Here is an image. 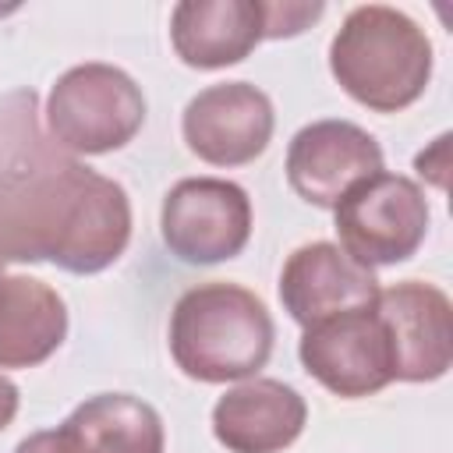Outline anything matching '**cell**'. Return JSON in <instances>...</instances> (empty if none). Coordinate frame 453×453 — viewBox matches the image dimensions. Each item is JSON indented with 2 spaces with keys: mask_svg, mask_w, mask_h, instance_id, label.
Instances as JSON below:
<instances>
[{
  "mask_svg": "<svg viewBox=\"0 0 453 453\" xmlns=\"http://www.w3.org/2000/svg\"><path fill=\"white\" fill-rule=\"evenodd\" d=\"M265 11V39H290V35H301L311 21L322 18V4H262Z\"/></svg>",
  "mask_w": 453,
  "mask_h": 453,
  "instance_id": "16",
  "label": "cell"
},
{
  "mask_svg": "<svg viewBox=\"0 0 453 453\" xmlns=\"http://www.w3.org/2000/svg\"><path fill=\"white\" fill-rule=\"evenodd\" d=\"M14 453H81V446L74 442V435L64 425H57V428H42V432L25 435L14 446Z\"/></svg>",
  "mask_w": 453,
  "mask_h": 453,
  "instance_id": "17",
  "label": "cell"
},
{
  "mask_svg": "<svg viewBox=\"0 0 453 453\" xmlns=\"http://www.w3.org/2000/svg\"><path fill=\"white\" fill-rule=\"evenodd\" d=\"M18 403H21V393H18V386L0 372V432L14 421V414H18Z\"/></svg>",
  "mask_w": 453,
  "mask_h": 453,
  "instance_id": "19",
  "label": "cell"
},
{
  "mask_svg": "<svg viewBox=\"0 0 453 453\" xmlns=\"http://www.w3.org/2000/svg\"><path fill=\"white\" fill-rule=\"evenodd\" d=\"M379 290L382 287L375 280V269L354 262L333 241L301 244L280 269L283 311L301 329L350 308H372L379 301Z\"/></svg>",
  "mask_w": 453,
  "mask_h": 453,
  "instance_id": "11",
  "label": "cell"
},
{
  "mask_svg": "<svg viewBox=\"0 0 453 453\" xmlns=\"http://www.w3.org/2000/svg\"><path fill=\"white\" fill-rule=\"evenodd\" d=\"M297 357L304 372L343 400H361L393 382V347L382 315L350 308L301 333Z\"/></svg>",
  "mask_w": 453,
  "mask_h": 453,
  "instance_id": "7",
  "label": "cell"
},
{
  "mask_svg": "<svg viewBox=\"0 0 453 453\" xmlns=\"http://www.w3.org/2000/svg\"><path fill=\"white\" fill-rule=\"evenodd\" d=\"M131 241L127 191L78 159H21L0 170V265L50 262L92 276Z\"/></svg>",
  "mask_w": 453,
  "mask_h": 453,
  "instance_id": "1",
  "label": "cell"
},
{
  "mask_svg": "<svg viewBox=\"0 0 453 453\" xmlns=\"http://www.w3.org/2000/svg\"><path fill=\"white\" fill-rule=\"evenodd\" d=\"M67 336L64 297L35 276L0 273V368H35Z\"/></svg>",
  "mask_w": 453,
  "mask_h": 453,
  "instance_id": "14",
  "label": "cell"
},
{
  "mask_svg": "<svg viewBox=\"0 0 453 453\" xmlns=\"http://www.w3.org/2000/svg\"><path fill=\"white\" fill-rule=\"evenodd\" d=\"M375 173H382V145L354 120H311L287 145V184L315 209H336Z\"/></svg>",
  "mask_w": 453,
  "mask_h": 453,
  "instance_id": "9",
  "label": "cell"
},
{
  "mask_svg": "<svg viewBox=\"0 0 453 453\" xmlns=\"http://www.w3.org/2000/svg\"><path fill=\"white\" fill-rule=\"evenodd\" d=\"M340 248L368 265H396L418 255L428 237V198L403 173H375L350 188L333 209Z\"/></svg>",
  "mask_w": 453,
  "mask_h": 453,
  "instance_id": "5",
  "label": "cell"
},
{
  "mask_svg": "<svg viewBox=\"0 0 453 453\" xmlns=\"http://www.w3.org/2000/svg\"><path fill=\"white\" fill-rule=\"evenodd\" d=\"M276 113L251 81H219L191 96L180 117L184 145L209 166L255 163L273 142Z\"/></svg>",
  "mask_w": 453,
  "mask_h": 453,
  "instance_id": "8",
  "label": "cell"
},
{
  "mask_svg": "<svg viewBox=\"0 0 453 453\" xmlns=\"http://www.w3.org/2000/svg\"><path fill=\"white\" fill-rule=\"evenodd\" d=\"M308 421L304 396L280 379H244L212 407V435L226 453H283Z\"/></svg>",
  "mask_w": 453,
  "mask_h": 453,
  "instance_id": "12",
  "label": "cell"
},
{
  "mask_svg": "<svg viewBox=\"0 0 453 453\" xmlns=\"http://www.w3.org/2000/svg\"><path fill=\"white\" fill-rule=\"evenodd\" d=\"M446 152H449V134H439L435 138V145L428 149V152H421L418 159H414V166H418V173L425 170V166H432L425 177L435 184V188H446V170H449V163H446Z\"/></svg>",
  "mask_w": 453,
  "mask_h": 453,
  "instance_id": "18",
  "label": "cell"
},
{
  "mask_svg": "<svg viewBox=\"0 0 453 453\" xmlns=\"http://www.w3.org/2000/svg\"><path fill=\"white\" fill-rule=\"evenodd\" d=\"M64 428L81 453H163L166 432L152 403L131 393H99L78 403Z\"/></svg>",
  "mask_w": 453,
  "mask_h": 453,
  "instance_id": "15",
  "label": "cell"
},
{
  "mask_svg": "<svg viewBox=\"0 0 453 453\" xmlns=\"http://www.w3.org/2000/svg\"><path fill=\"white\" fill-rule=\"evenodd\" d=\"M145 124L138 81L103 60L64 71L46 96V127L57 149L74 156H106L124 149Z\"/></svg>",
  "mask_w": 453,
  "mask_h": 453,
  "instance_id": "4",
  "label": "cell"
},
{
  "mask_svg": "<svg viewBox=\"0 0 453 453\" xmlns=\"http://www.w3.org/2000/svg\"><path fill=\"white\" fill-rule=\"evenodd\" d=\"M276 326L265 301L226 280L184 290L170 311L173 365L195 382L255 379L273 354Z\"/></svg>",
  "mask_w": 453,
  "mask_h": 453,
  "instance_id": "2",
  "label": "cell"
},
{
  "mask_svg": "<svg viewBox=\"0 0 453 453\" xmlns=\"http://www.w3.org/2000/svg\"><path fill=\"white\" fill-rule=\"evenodd\" d=\"M375 311L393 347V382H435L453 361V304L446 290L403 280L379 290Z\"/></svg>",
  "mask_w": 453,
  "mask_h": 453,
  "instance_id": "10",
  "label": "cell"
},
{
  "mask_svg": "<svg viewBox=\"0 0 453 453\" xmlns=\"http://www.w3.org/2000/svg\"><path fill=\"white\" fill-rule=\"evenodd\" d=\"M265 39L262 0H184L170 11V42L180 64L219 71L241 64Z\"/></svg>",
  "mask_w": 453,
  "mask_h": 453,
  "instance_id": "13",
  "label": "cell"
},
{
  "mask_svg": "<svg viewBox=\"0 0 453 453\" xmlns=\"http://www.w3.org/2000/svg\"><path fill=\"white\" fill-rule=\"evenodd\" d=\"M159 234L170 255L188 265L226 262L251 237V198L223 177H184L163 198Z\"/></svg>",
  "mask_w": 453,
  "mask_h": 453,
  "instance_id": "6",
  "label": "cell"
},
{
  "mask_svg": "<svg viewBox=\"0 0 453 453\" xmlns=\"http://www.w3.org/2000/svg\"><path fill=\"white\" fill-rule=\"evenodd\" d=\"M432 60L425 28L389 4L354 7L329 42L336 85L375 113H400L418 103L432 81Z\"/></svg>",
  "mask_w": 453,
  "mask_h": 453,
  "instance_id": "3",
  "label": "cell"
}]
</instances>
